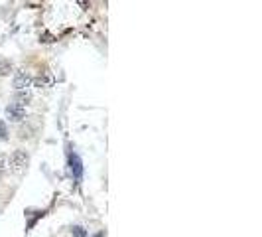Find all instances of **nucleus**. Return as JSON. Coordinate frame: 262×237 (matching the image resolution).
Segmentation results:
<instances>
[{
	"label": "nucleus",
	"mask_w": 262,
	"mask_h": 237,
	"mask_svg": "<svg viewBox=\"0 0 262 237\" xmlns=\"http://www.w3.org/2000/svg\"><path fill=\"white\" fill-rule=\"evenodd\" d=\"M67 166H69V174L73 176V180H81L83 178V160L79 158L77 152H69Z\"/></svg>",
	"instance_id": "2"
},
{
	"label": "nucleus",
	"mask_w": 262,
	"mask_h": 237,
	"mask_svg": "<svg viewBox=\"0 0 262 237\" xmlns=\"http://www.w3.org/2000/svg\"><path fill=\"white\" fill-rule=\"evenodd\" d=\"M6 172H8V156L0 154V174H6Z\"/></svg>",
	"instance_id": "8"
},
{
	"label": "nucleus",
	"mask_w": 262,
	"mask_h": 237,
	"mask_svg": "<svg viewBox=\"0 0 262 237\" xmlns=\"http://www.w3.org/2000/svg\"><path fill=\"white\" fill-rule=\"evenodd\" d=\"M28 162H30V156L26 154V151H14L8 156V170L14 174H22L26 170Z\"/></svg>",
	"instance_id": "1"
},
{
	"label": "nucleus",
	"mask_w": 262,
	"mask_h": 237,
	"mask_svg": "<svg viewBox=\"0 0 262 237\" xmlns=\"http://www.w3.org/2000/svg\"><path fill=\"white\" fill-rule=\"evenodd\" d=\"M32 81H34V77H32L28 71H24V69H18V71L14 73V79H12L16 91H24V89H28V87L32 85Z\"/></svg>",
	"instance_id": "3"
},
{
	"label": "nucleus",
	"mask_w": 262,
	"mask_h": 237,
	"mask_svg": "<svg viewBox=\"0 0 262 237\" xmlns=\"http://www.w3.org/2000/svg\"><path fill=\"white\" fill-rule=\"evenodd\" d=\"M32 99H34V95H32V91H30V89L16 91V95H14V103H16V105H22V107L30 105V103H32Z\"/></svg>",
	"instance_id": "6"
},
{
	"label": "nucleus",
	"mask_w": 262,
	"mask_h": 237,
	"mask_svg": "<svg viewBox=\"0 0 262 237\" xmlns=\"http://www.w3.org/2000/svg\"><path fill=\"white\" fill-rule=\"evenodd\" d=\"M4 113H6V117H8L10 121L18 123V121H22V119L26 117V107H22V105H16V103H10V105L4 109Z\"/></svg>",
	"instance_id": "4"
},
{
	"label": "nucleus",
	"mask_w": 262,
	"mask_h": 237,
	"mask_svg": "<svg viewBox=\"0 0 262 237\" xmlns=\"http://www.w3.org/2000/svg\"><path fill=\"white\" fill-rule=\"evenodd\" d=\"M8 138V129H6V123L0 119V140H6Z\"/></svg>",
	"instance_id": "10"
},
{
	"label": "nucleus",
	"mask_w": 262,
	"mask_h": 237,
	"mask_svg": "<svg viewBox=\"0 0 262 237\" xmlns=\"http://www.w3.org/2000/svg\"><path fill=\"white\" fill-rule=\"evenodd\" d=\"M0 62H2V58H0Z\"/></svg>",
	"instance_id": "12"
},
{
	"label": "nucleus",
	"mask_w": 262,
	"mask_h": 237,
	"mask_svg": "<svg viewBox=\"0 0 262 237\" xmlns=\"http://www.w3.org/2000/svg\"><path fill=\"white\" fill-rule=\"evenodd\" d=\"M54 81H56V79H54V75H51L49 71H43V73H41V75H38L32 83H34L36 87H43V89H47V87H54Z\"/></svg>",
	"instance_id": "5"
},
{
	"label": "nucleus",
	"mask_w": 262,
	"mask_h": 237,
	"mask_svg": "<svg viewBox=\"0 0 262 237\" xmlns=\"http://www.w3.org/2000/svg\"><path fill=\"white\" fill-rule=\"evenodd\" d=\"M71 235H73V237H87V231H85V227L75 225V227L71 229Z\"/></svg>",
	"instance_id": "9"
},
{
	"label": "nucleus",
	"mask_w": 262,
	"mask_h": 237,
	"mask_svg": "<svg viewBox=\"0 0 262 237\" xmlns=\"http://www.w3.org/2000/svg\"><path fill=\"white\" fill-rule=\"evenodd\" d=\"M95 237H104V231H99V233H97Z\"/></svg>",
	"instance_id": "11"
},
{
	"label": "nucleus",
	"mask_w": 262,
	"mask_h": 237,
	"mask_svg": "<svg viewBox=\"0 0 262 237\" xmlns=\"http://www.w3.org/2000/svg\"><path fill=\"white\" fill-rule=\"evenodd\" d=\"M10 71H12V64L10 62H6V60L0 62V75H10Z\"/></svg>",
	"instance_id": "7"
}]
</instances>
